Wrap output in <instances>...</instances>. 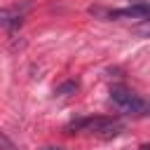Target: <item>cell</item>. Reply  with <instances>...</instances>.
I'll use <instances>...</instances> for the list:
<instances>
[{
	"label": "cell",
	"instance_id": "8992f818",
	"mask_svg": "<svg viewBox=\"0 0 150 150\" xmlns=\"http://www.w3.org/2000/svg\"><path fill=\"white\" fill-rule=\"evenodd\" d=\"M42 150H61V148H54V145H49V148H42Z\"/></svg>",
	"mask_w": 150,
	"mask_h": 150
},
{
	"label": "cell",
	"instance_id": "7a4b0ae2",
	"mask_svg": "<svg viewBox=\"0 0 150 150\" xmlns=\"http://www.w3.org/2000/svg\"><path fill=\"white\" fill-rule=\"evenodd\" d=\"M110 98H112V103L117 105L120 112H127V115H145V112H150L148 101L141 98L136 91H131L127 87H112L110 89Z\"/></svg>",
	"mask_w": 150,
	"mask_h": 150
},
{
	"label": "cell",
	"instance_id": "6da1fadb",
	"mask_svg": "<svg viewBox=\"0 0 150 150\" xmlns=\"http://www.w3.org/2000/svg\"><path fill=\"white\" fill-rule=\"evenodd\" d=\"M75 131H89V134H96L101 138H110V136H117L122 129H124V122L122 120H112V117H87V120H77V122H70L66 127L68 134Z\"/></svg>",
	"mask_w": 150,
	"mask_h": 150
},
{
	"label": "cell",
	"instance_id": "3957f363",
	"mask_svg": "<svg viewBox=\"0 0 150 150\" xmlns=\"http://www.w3.org/2000/svg\"><path fill=\"white\" fill-rule=\"evenodd\" d=\"M108 16H136V19H150V0H136L134 5L124 7V9H112L108 12Z\"/></svg>",
	"mask_w": 150,
	"mask_h": 150
},
{
	"label": "cell",
	"instance_id": "5b68a950",
	"mask_svg": "<svg viewBox=\"0 0 150 150\" xmlns=\"http://www.w3.org/2000/svg\"><path fill=\"white\" fill-rule=\"evenodd\" d=\"M134 30H136L138 35H150V19H145L143 23H138V26H136Z\"/></svg>",
	"mask_w": 150,
	"mask_h": 150
},
{
	"label": "cell",
	"instance_id": "277c9868",
	"mask_svg": "<svg viewBox=\"0 0 150 150\" xmlns=\"http://www.w3.org/2000/svg\"><path fill=\"white\" fill-rule=\"evenodd\" d=\"M0 150H19V148L14 145V141H12L7 134H2V131H0Z\"/></svg>",
	"mask_w": 150,
	"mask_h": 150
}]
</instances>
